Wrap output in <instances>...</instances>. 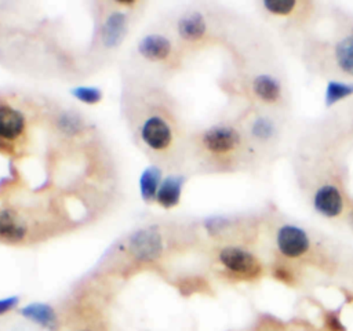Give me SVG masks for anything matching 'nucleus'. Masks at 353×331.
I'll list each match as a JSON object with an SVG mask.
<instances>
[{"label": "nucleus", "instance_id": "obj_5", "mask_svg": "<svg viewBox=\"0 0 353 331\" xmlns=\"http://www.w3.org/2000/svg\"><path fill=\"white\" fill-rule=\"evenodd\" d=\"M277 245L283 255L288 258H296L305 254L309 248V239L298 226L284 225L277 233Z\"/></svg>", "mask_w": 353, "mask_h": 331}, {"label": "nucleus", "instance_id": "obj_16", "mask_svg": "<svg viewBox=\"0 0 353 331\" xmlns=\"http://www.w3.org/2000/svg\"><path fill=\"white\" fill-rule=\"evenodd\" d=\"M252 88H254V92L262 101H266V102L276 101L280 97V92H281L279 81L276 79L270 77V76H266V74L258 76L252 83Z\"/></svg>", "mask_w": 353, "mask_h": 331}, {"label": "nucleus", "instance_id": "obj_7", "mask_svg": "<svg viewBox=\"0 0 353 331\" xmlns=\"http://www.w3.org/2000/svg\"><path fill=\"white\" fill-rule=\"evenodd\" d=\"M128 30V17L120 10L110 11L101 26V39L106 48L120 46Z\"/></svg>", "mask_w": 353, "mask_h": 331}, {"label": "nucleus", "instance_id": "obj_9", "mask_svg": "<svg viewBox=\"0 0 353 331\" xmlns=\"http://www.w3.org/2000/svg\"><path fill=\"white\" fill-rule=\"evenodd\" d=\"M25 116L21 110L10 106L0 105V138L15 139L25 130Z\"/></svg>", "mask_w": 353, "mask_h": 331}, {"label": "nucleus", "instance_id": "obj_11", "mask_svg": "<svg viewBox=\"0 0 353 331\" xmlns=\"http://www.w3.org/2000/svg\"><path fill=\"white\" fill-rule=\"evenodd\" d=\"M314 207L325 217H336L343 207L342 196L335 186H321L314 194Z\"/></svg>", "mask_w": 353, "mask_h": 331}, {"label": "nucleus", "instance_id": "obj_17", "mask_svg": "<svg viewBox=\"0 0 353 331\" xmlns=\"http://www.w3.org/2000/svg\"><path fill=\"white\" fill-rule=\"evenodd\" d=\"M335 57L339 68L343 72L353 74V34L346 36L336 44Z\"/></svg>", "mask_w": 353, "mask_h": 331}, {"label": "nucleus", "instance_id": "obj_23", "mask_svg": "<svg viewBox=\"0 0 353 331\" xmlns=\"http://www.w3.org/2000/svg\"><path fill=\"white\" fill-rule=\"evenodd\" d=\"M18 301H19V298L17 295L1 298L0 299V314H4L7 312L12 310L18 305Z\"/></svg>", "mask_w": 353, "mask_h": 331}, {"label": "nucleus", "instance_id": "obj_18", "mask_svg": "<svg viewBox=\"0 0 353 331\" xmlns=\"http://www.w3.org/2000/svg\"><path fill=\"white\" fill-rule=\"evenodd\" d=\"M57 126H58L59 131H62L63 134L76 135L83 130L84 123H83V119L76 112L65 110V112L59 113V116L57 119Z\"/></svg>", "mask_w": 353, "mask_h": 331}, {"label": "nucleus", "instance_id": "obj_13", "mask_svg": "<svg viewBox=\"0 0 353 331\" xmlns=\"http://www.w3.org/2000/svg\"><path fill=\"white\" fill-rule=\"evenodd\" d=\"M26 226L11 210H0V237L11 243L22 241L26 236Z\"/></svg>", "mask_w": 353, "mask_h": 331}, {"label": "nucleus", "instance_id": "obj_6", "mask_svg": "<svg viewBox=\"0 0 353 331\" xmlns=\"http://www.w3.org/2000/svg\"><path fill=\"white\" fill-rule=\"evenodd\" d=\"M61 331H110L106 319L94 310H79L61 319Z\"/></svg>", "mask_w": 353, "mask_h": 331}, {"label": "nucleus", "instance_id": "obj_2", "mask_svg": "<svg viewBox=\"0 0 353 331\" xmlns=\"http://www.w3.org/2000/svg\"><path fill=\"white\" fill-rule=\"evenodd\" d=\"M219 262L229 272L240 276V277H255L261 272V265L256 258L245 250L239 247H225L221 250Z\"/></svg>", "mask_w": 353, "mask_h": 331}, {"label": "nucleus", "instance_id": "obj_8", "mask_svg": "<svg viewBox=\"0 0 353 331\" xmlns=\"http://www.w3.org/2000/svg\"><path fill=\"white\" fill-rule=\"evenodd\" d=\"M19 313L47 331H61V316L48 303L33 302L21 308Z\"/></svg>", "mask_w": 353, "mask_h": 331}, {"label": "nucleus", "instance_id": "obj_24", "mask_svg": "<svg viewBox=\"0 0 353 331\" xmlns=\"http://www.w3.org/2000/svg\"><path fill=\"white\" fill-rule=\"evenodd\" d=\"M258 331H281V330H279V328H274V327H270V325H268V327H263V328H261V330H258Z\"/></svg>", "mask_w": 353, "mask_h": 331}, {"label": "nucleus", "instance_id": "obj_14", "mask_svg": "<svg viewBox=\"0 0 353 331\" xmlns=\"http://www.w3.org/2000/svg\"><path fill=\"white\" fill-rule=\"evenodd\" d=\"M176 28L182 39L188 41H196L201 39L205 33V19L197 11L189 12L179 18Z\"/></svg>", "mask_w": 353, "mask_h": 331}, {"label": "nucleus", "instance_id": "obj_20", "mask_svg": "<svg viewBox=\"0 0 353 331\" xmlns=\"http://www.w3.org/2000/svg\"><path fill=\"white\" fill-rule=\"evenodd\" d=\"M350 94H353V84L328 81L327 90H325V103L330 106Z\"/></svg>", "mask_w": 353, "mask_h": 331}, {"label": "nucleus", "instance_id": "obj_1", "mask_svg": "<svg viewBox=\"0 0 353 331\" xmlns=\"http://www.w3.org/2000/svg\"><path fill=\"white\" fill-rule=\"evenodd\" d=\"M163 237L157 226L141 228L132 232L128 237V252L141 263H149L159 259L163 254Z\"/></svg>", "mask_w": 353, "mask_h": 331}, {"label": "nucleus", "instance_id": "obj_22", "mask_svg": "<svg viewBox=\"0 0 353 331\" xmlns=\"http://www.w3.org/2000/svg\"><path fill=\"white\" fill-rule=\"evenodd\" d=\"M252 134L259 139H268L273 134V124L266 119H258L252 124Z\"/></svg>", "mask_w": 353, "mask_h": 331}, {"label": "nucleus", "instance_id": "obj_4", "mask_svg": "<svg viewBox=\"0 0 353 331\" xmlns=\"http://www.w3.org/2000/svg\"><path fill=\"white\" fill-rule=\"evenodd\" d=\"M201 142L204 148L212 153H228L239 145L240 135L233 127L214 126L204 131Z\"/></svg>", "mask_w": 353, "mask_h": 331}, {"label": "nucleus", "instance_id": "obj_19", "mask_svg": "<svg viewBox=\"0 0 353 331\" xmlns=\"http://www.w3.org/2000/svg\"><path fill=\"white\" fill-rule=\"evenodd\" d=\"M70 94L80 102L87 105H95L102 99V91L92 86H77L70 90Z\"/></svg>", "mask_w": 353, "mask_h": 331}, {"label": "nucleus", "instance_id": "obj_10", "mask_svg": "<svg viewBox=\"0 0 353 331\" xmlns=\"http://www.w3.org/2000/svg\"><path fill=\"white\" fill-rule=\"evenodd\" d=\"M138 52L149 61H164L171 52V41L159 33H152L141 39Z\"/></svg>", "mask_w": 353, "mask_h": 331}, {"label": "nucleus", "instance_id": "obj_3", "mask_svg": "<svg viewBox=\"0 0 353 331\" xmlns=\"http://www.w3.org/2000/svg\"><path fill=\"white\" fill-rule=\"evenodd\" d=\"M142 142L153 150H164L172 141V130L160 116L148 117L139 131Z\"/></svg>", "mask_w": 353, "mask_h": 331}, {"label": "nucleus", "instance_id": "obj_21", "mask_svg": "<svg viewBox=\"0 0 353 331\" xmlns=\"http://www.w3.org/2000/svg\"><path fill=\"white\" fill-rule=\"evenodd\" d=\"M263 6L273 14H288L295 7L294 0H265Z\"/></svg>", "mask_w": 353, "mask_h": 331}, {"label": "nucleus", "instance_id": "obj_15", "mask_svg": "<svg viewBox=\"0 0 353 331\" xmlns=\"http://www.w3.org/2000/svg\"><path fill=\"white\" fill-rule=\"evenodd\" d=\"M161 170L157 166L146 167L139 177V193L145 201L156 200L159 186L161 183Z\"/></svg>", "mask_w": 353, "mask_h": 331}, {"label": "nucleus", "instance_id": "obj_12", "mask_svg": "<svg viewBox=\"0 0 353 331\" xmlns=\"http://www.w3.org/2000/svg\"><path fill=\"white\" fill-rule=\"evenodd\" d=\"M185 178L181 175H168L165 177L157 190L156 200L157 203L164 207V208H172L175 207L182 194V188H183Z\"/></svg>", "mask_w": 353, "mask_h": 331}]
</instances>
